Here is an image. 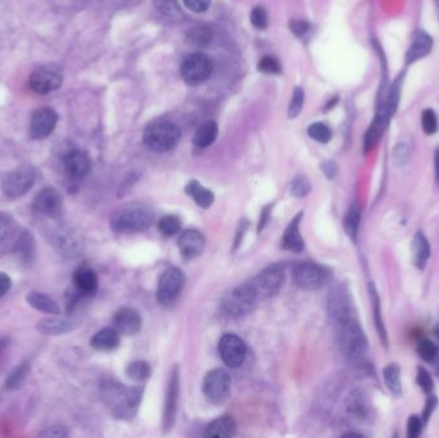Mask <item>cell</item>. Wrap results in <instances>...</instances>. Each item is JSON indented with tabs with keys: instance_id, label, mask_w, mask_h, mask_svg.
<instances>
[{
	"instance_id": "6da1fadb",
	"label": "cell",
	"mask_w": 439,
	"mask_h": 438,
	"mask_svg": "<svg viewBox=\"0 0 439 438\" xmlns=\"http://www.w3.org/2000/svg\"><path fill=\"white\" fill-rule=\"evenodd\" d=\"M402 83H403V75L398 76L396 79V81L391 85V88L386 89V94L380 100L378 111L365 135L364 148L366 153L372 151L375 145L380 142L386 128H388L393 114H396L397 107L400 103V98H401Z\"/></svg>"
},
{
	"instance_id": "7a4b0ae2",
	"label": "cell",
	"mask_w": 439,
	"mask_h": 438,
	"mask_svg": "<svg viewBox=\"0 0 439 438\" xmlns=\"http://www.w3.org/2000/svg\"><path fill=\"white\" fill-rule=\"evenodd\" d=\"M335 325L337 337L343 354L346 357H349L352 363H363L369 348V343L356 317L342 319L339 321H335Z\"/></svg>"
},
{
	"instance_id": "3957f363",
	"label": "cell",
	"mask_w": 439,
	"mask_h": 438,
	"mask_svg": "<svg viewBox=\"0 0 439 438\" xmlns=\"http://www.w3.org/2000/svg\"><path fill=\"white\" fill-rule=\"evenodd\" d=\"M154 220L153 212L144 206H128L114 213L111 227L116 233H139L151 227Z\"/></svg>"
},
{
	"instance_id": "277c9868",
	"label": "cell",
	"mask_w": 439,
	"mask_h": 438,
	"mask_svg": "<svg viewBox=\"0 0 439 438\" xmlns=\"http://www.w3.org/2000/svg\"><path fill=\"white\" fill-rule=\"evenodd\" d=\"M180 128L173 122L159 121L151 124L145 128L143 140L154 152H168L174 150L180 140Z\"/></svg>"
},
{
	"instance_id": "5b68a950",
	"label": "cell",
	"mask_w": 439,
	"mask_h": 438,
	"mask_svg": "<svg viewBox=\"0 0 439 438\" xmlns=\"http://www.w3.org/2000/svg\"><path fill=\"white\" fill-rule=\"evenodd\" d=\"M258 295L252 284H243L233 289L224 300V309L230 317L247 315L253 310Z\"/></svg>"
},
{
	"instance_id": "8992f818",
	"label": "cell",
	"mask_w": 439,
	"mask_h": 438,
	"mask_svg": "<svg viewBox=\"0 0 439 438\" xmlns=\"http://www.w3.org/2000/svg\"><path fill=\"white\" fill-rule=\"evenodd\" d=\"M231 391V378L224 369H213L207 373L203 382V392L207 400L221 405L229 399Z\"/></svg>"
},
{
	"instance_id": "52a82bcc",
	"label": "cell",
	"mask_w": 439,
	"mask_h": 438,
	"mask_svg": "<svg viewBox=\"0 0 439 438\" xmlns=\"http://www.w3.org/2000/svg\"><path fill=\"white\" fill-rule=\"evenodd\" d=\"M34 182H35L34 168L30 166H20L4 176L1 188L8 198H18L30 190Z\"/></svg>"
},
{
	"instance_id": "ba28073f",
	"label": "cell",
	"mask_w": 439,
	"mask_h": 438,
	"mask_svg": "<svg viewBox=\"0 0 439 438\" xmlns=\"http://www.w3.org/2000/svg\"><path fill=\"white\" fill-rule=\"evenodd\" d=\"M212 74V62L205 54L196 53L189 55L182 65L184 81L189 85H201Z\"/></svg>"
},
{
	"instance_id": "9c48e42d",
	"label": "cell",
	"mask_w": 439,
	"mask_h": 438,
	"mask_svg": "<svg viewBox=\"0 0 439 438\" xmlns=\"http://www.w3.org/2000/svg\"><path fill=\"white\" fill-rule=\"evenodd\" d=\"M63 81L61 68L55 65H44L36 68L30 77V88L40 95L57 91Z\"/></svg>"
},
{
	"instance_id": "30bf717a",
	"label": "cell",
	"mask_w": 439,
	"mask_h": 438,
	"mask_svg": "<svg viewBox=\"0 0 439 438\" xmlns=\"http://www.w3.org/2000/svg\"><path fill=\"white\" fill-rule=\"evenodd\" d=\"M185 286V275L179 267H170L159 279L157 298L163 306H170L177 300Z\"/></svg>"
},
{
	"instance_id": "8fae6325",
	"label": "cell",
	"mask_w": 439,
	"mask_h": 438,
	"mask_svg": "<svg viewBox=\"0 0 439 438\" xmlns=\"http://www.w3.org/2000/svg\"><path fill=\"white\" fill-rule=\"evenodd\" d=\"M293 279L298 287L306 291H315L327 281L329 272L315 263H302L295 267Z\"/></svg>"
},
{
	"instance_id": "7c38bea8",
	"label": "cell",
	"mask_w": 439,
	"mask_h": 438,
	"mask_svg": "<svg viewBox=\"0 0 439 438\" xmlns=\"http://www.w3.org/2000/svg\"><path fill=\"white\" fill-rule=\"evenodd\" d=\"M219 354L227 366L238 368L244 363L247 347L241 337L233 333H227L219 340Z\"/></svg>"
},
{
	"instance_id": "4fadbf2b",
	"label": "cell",
	"mask_w": 439,
	"mask_h": 438,
	"mask_svg": "<svg viewBox=\"0 0 439 438\" xmlns=\"http://www.w3.org/2000/svg\"><path fill=\"white\" fill-rule=\"evenodd\" d=\"M284 283V270L279 265H273L258 274L257 277L250 283L259 296L276 295Z\"/></svg>"
},
{
	"instance_id": "5bb4252c",
	"label": "cell",
	"mask_w": 439,
	"mask_h": 438,
	"mask_svg": "<svg viewBox=\"0 0 439 438\" xmlns=\"http://www.w3.org/2000/svg\"><path fill=\"white\" fill-rule=\"evenodd\" d=\"M143 387H133L129 390L114 388V392L120 397L119 404L114 408V414L121 419H129L137 414L139 402L143 396Z\"/></svg>"
},
{
	"instance_id": "9a60e30c",
	"label": "cell",
	"mask_w": 439,
	"mask_h": 438,
	"mask_svg": "<svg viewBox=\"0 0 439 438\" xmlns=\"http://www.w3.org/2000/svg\"><path fill=\"white\" fill-rule=\"evenodd\" d=\"M57 122H58V114L54 109L49 107L39 108L34 112L31 119V138L44 139L46 136L50 135L57 126Z\"/></svg>"
},
{
	"instance_id": "2e32d148",
	"label": "cell",
	"mask_w": 439,
	"mask_h": 438,
	"mask_svg": "<svg viewBox=\"0 0 439 438\" xmlns=\"http://www.w3.org/2000/svg\"><path fill=\"white\" fill-rule=\"evenodd\" d=\"M34 208L46 218H57L62 211V198L53 188L40 190L34 199Z\"/></svg>"
},
{
	"instance_id": "e0dca14e",
	"label": "cell",
	"mask_w": 439,
	"mask_h": 438,
	"mask_svg": "<svg viewBox=\"0 0 439 438\" xmlns=\"http://www.w3.org/2000/svg\"><path fill=\"white\" fill-rule=\"evenodd\" d=\"M433 49V38L425 32L424 30H417L412 40H411V46H410L406 55H405V62L407 65H412L415 62L420 61L425 58L428 54L432 52Z\"/></svg>"
},
{
	"instance_id": "ac0fdd59",
	"label": "cell",
	"mask_w": 439,
	"mask_h": 438,
	"mask_svg": "<svg viewBox=\"0 0 439 438\" xmlns=\"http://www.w3.org/2000/svg\"><path fill=\"white\" fill-rule=\"evenodd\" d=\"M205 247V237L198 230H187L180 235L179 250L185 260H193L201 256Z\"/></svg>"
},
{
	"instance_id": "d6986e66",
	"label": "cell",
	"mask_w": 439,
	"mask_h": 438,
	"mask_svg": "<svg viewBox=\"0 0 439 438\" xmlns=\"http://www.w3.org/2000/svg\"><path fill=\"white\" fill-rule=\"evenodd\" d=\"M65 168L69 178L80 180L90 173V159L85 152L79 150L69 152L65 157Z\"/></svg>"
},
{
	"instance_id": "ffe728a7",
	"label": "cell",
	"mask_w": 439,
	"mask_h": 438,
	"mask_svg": "<svg viewBox=\"0 0 439 438\" xmlns=\"http://www.w3.org/2000/svg\"><path fill=\"white\" fill-rule=\"evenodd\" d=\"M114 329L125 336H134L142 328V317L137 311L123 307L116 312L114 317Z\"/></svg>"
},
{
	"instance_id": "44dd1931",
	"label": "cell",
	"mask_w": 439,
	"mask_h": 438,
	"mask_svg": "<svg viewBox=\"0 0 439 438\" xmlns=\"http://www.w3.org/2000/svg\"><path fill=\"white\" fill-rule=\"evenodd\" d=\"M179 383H180L179 371H177V368H175L171 379H170V383H168L165 414H163V422H165L166 430H170L175 423V416H176V411H177V400H179Z\"/></svg>"
},
{
	"instance_id": "7402d4cb",
	"label": "cell",
	"mask_w": 439,
	"mask_h": 438,
	"mask_svg": "<svg viewBox=\"0 0 439 438\" xmlns=\"http://www.w3.org/2000/svg\"><path fill=\"white\" fill-rule=\"evenodd\" d=\"M74 283H75L76 289L83 296L93 295L98 289L97 274L93 269L86 266H83L76 270Z\"/></svg>"
},
{
	"instance_id": "603a6c76",
	"label": "cell",
	"mask_w": 439,
	"mask_h": 438,
	"mask_svg": "<svg viewBox=\"0 0 439 438\" xmlns=\"http://www.w3.org/2000/svg\"><path fill=\"white\" fill-rule=\"evenodd\" d=\"M303 212H299L295 219L289 223L288 227L283 237V247L292 252H302L304 248L302 235L299 233V223L302 219Z\"/></svg>"
},
{
	"instance_id": "cb8c5ba5",
	"label": "cell",
	"mask_w": 439,
	"mask_h": 438,
	"mask_svg": "<svg viewBox=\"0 0 439 438\" xmlns=\"http://www.w3.org/2000/svg\"><path fill=\"white\" fill-rule=\"evenodd\" d=\"M369 296H370L371 305H372V312H374V324L377 328L379 338L381 340L383 346L388 347V333H386V325L381 317V305H380V296L378 289L374 283H369Z\"/></svg>"
},
{
	"instance_id": "d4e9b609",
	"label": "cell",
	"mask_w": 439,
	"mask_h": 438,
	"mask_svg": "<svg viewBox=\"0 0 439 438\" xmlns=\"http://www.w3.org/2000/svg\"><path fill=\"white\" fill-rule=\"evenodd\" d=\"M431 257V244L421 232L414 237L412 241V260L419 270H424Z\"/></svg>"
},
{
	"instance_id": "484cf974",
	"label": "cell",
	"mask_w": 439,
	"mask_h": 438,
	"mask_svg": "<svg viewBox=\"0 0 439 438\" xmlns=\"http://www.w3.org/2000/svg\"><path fill=\"white\" fill-rule=\"evenodd\" d=\"M236 431V424L234 419L230 416H221L215 419L212 423L207 427L205 436L212 438H227L234 436Z\"/></svg>"
},
{
	"instance_id": "4316f807",
	"label": "cell",
	"mask_w": 439,
	"mask_h": 438,
	"mask_svg": "<svg viewBox=\"0 0 439 438\" xmlns=\"http://www.w3.org/2000/svg\"><path fill=\"white\" fill-rule=\"evenodd\" d=\"M90 345L99 351H112L120 345V336L114 328H106L94 334Z\"/></svg>"
},
{
	"instance_id": "83f0119b",
	"label": "cell",
	"mask_w": 439,
	"mask_h": 438,
	"mask_svg": "<svg viewBox=\"0 0 439 438\" xmlns=\"http://www.w3.org/2000/svg\"><path fill=\"white\" fill-rule=\"evenodd\" d=\"M383 379L388 391L396 397L402 396L401 366L397 363L388 364L383 369Z\"/></svg>"
},
{
	"instance_id": "f1b7e54d",
	"label": "cell",
	"mask_w": 439,
	"mask_h": 438,
	"mask_svg": "<svg viewBox=\"0 0 439 438\" xmlns=\"http://www.w3.org/2000/svg\"><path fill=\"white\" fill-rule=\"evenodd\" d=\"M185 193L194 199V202L202 208H210L215 201V196L210 189L205 188L197 180L191 182L185 187Z\"/></svg>"
},
{
	"instance_id": "f546056e",
	"label": "cell",
	"mask_w": 439,
	"mask_h": 438,
	"mask_svg": "<svg viewBox=\"0 0 439 438\" xmlns=\"http://www.w3.org/2000/svg\"><path fill=\"white\" fill-rule=\"evenodd\" d=\"M217 134H219L217 124L215 121H205L197 128L193 138V143L198 148H207L216 140Z\"/></svg>"
},
{
	"instance_id": "4dcf8cb0",
	"label": "cell",
	"mask_w": 439,
	"mask_h": 438,
	"mask_svg": "<svg viewBox=\"0 0 439 438\" xmlns=\"http://www.w3.org/2000/svg\"><path fill=\"white\" fill-rule=\"evenodd\" d=\"M57 248L61 252V255L67 257H74L79 255L81 251L83 243L80 238L72 232H65L63 234L57 238Z\"/></svg>"
},
{
	"instance_id": "1f68e13d",
	"label": "cell",
	"mask_w": 439,
	"mask_h": 438,
	"mask_svg": "<svg viewBox=\"0 0 439 438\" xmlns=\"http://www.w3.org/2000/svg\"><path fill=\"white\" fill-rule=\"evenodd\" d=\"M26 300H27L29 305L32 306L34 309H36V310L43 311V312H46V314H50V315L61 314V309L58 307V305L54 301L53 298H50L49 296L31 292L26 297Z\"/></svg>"
},
{
	"instance_id": "d6a6232c",
	"label": "cell",
	"mask_w": 439,
	"mask_h": 438,
	"mask_svg": "<svg viewBox=\"0 0 439 438\" xmlns=\"http://www.w3.org/2000/svg\"><path fill=\"white\" fill-rule=\"evenodd\" d=\"M360 223H361V206L355 202L351 204L347 215L344 218V223H343L346 233L353 242H356Z\"/></svg>"
},
{
	"instance_id": "836d02e7",
	"label": "cell",
	"mask_w": 439,
	"mask_h": 438,
	"mask_svg": "<svg viewBox=\"0 0 439 438\" xmlns=\"http://www.w3.org/2000/svg\"><path fill=\"white\" fill-rule=\"evenodd\" d=\"M347 410L352 416L364 419L369 414V406L366 396L361 391H353L347 400Z\"/></svg>"
},
{
	"instance_id": "e575fe53",
	"label": "cell",
	"mask_w": 439,
	"mask_h": 438,
	"mask_svg": "<svg viewBox=\"0 0 439 438\" xmlns=\"http://www.w3.org/2000/svg\"><path fill=\"white\" fill-rule=\"evenodd\" d=\"M72 325L65 319H44L38 323L39 332L44 334H62L71 331Z\"/></svg>"
},
{
	"instance_id": "d590c367",
	"label": "cell",
	"mask_w": 439,
	"mask_h": 438,
	"mask_svg": "<svg viewBox=\"0 0 439 438\" xmlns=\"http://www.w3.org/2000/svg\"><path fill=\"white\" fill-rule=\"evenodd\" d=\"M307 133H309L310 138H312L313 140H316L318 143H329L332 140V138H333L332 130L324 122L311 124L309 128H307Z\"/></svg>"
},
{
	"instance_id": "8d00e7d4",
	"label": "cell",
	"mask_w": 439,
	"mask_h": 438,
	"mask_svg": "<svg viewBox=\"0 0 439 438\" xmlns=\"http://www.w3.org/2000/svg\"><path fill=\"white\" fill-rule=\"evenodd\" d=\"M417 354L426 363H434L438 359L439 348L434 345V342L424 338L417 343Z\"/></svg>"
},
{
	"instance_id": "74e56055",
	"label": "cell",
	"mask_w": 439,
	"mask_h": 438,
	"mask_svg": "<svg viewBox=\"0 0 439 438\" xmlns=\"http://www.w3.org/2000/svg\"><path fill=\"white\" fill-rule=\"evenodd\" d=\"M188 38H189L190 44L193 46H207L212 40V32L207 27L198 26L189 31Z\"/></svg>"
},
{
	"instance_id": "f35d334b",
	"label": "cell",
	"mask_w": 439,
	"mask_h": 438,
	"mask_svg": "<svg viewBox=\"0 0 439 438\" xmlns=\"http://www.w3.org/2000/svg\"><path fill=\"white\" fill-rule=\"evenodd\" d=\"M126 373L133 380L143 382L151 376V366H149V364L145 363V361H134L128 366Z\"/></svg>"
},
{
	"instance_id": "ab89813d",
	"label": "cell",
	"mask_w": 439,
	"mask_h": 438,
	"mask_svg": "<svg viewBox=\"0 0 439 438\" xmlns=\"http://www.w3.org/2000/svg\"><path fill=\"white\" fill-rule=\"evenodd\" d=\"M158 229L162 234L171 237V235H175L180 232L182 221L175 215H168V216H165V218L159 220Z\"/></svg>"
},
{
	"instance_id": "60d3db41",
	"label": "cell",
	"mask_w": 439,
	"mask_h": 438,
	"mask_svg": "<svg viewBox=\"0 0 439 438\" xmlns=\"http://www.w3.org/2000/svg\"><path fill=\"white\" fill-rule=\"evenodd\" d=\"M421 128L426 135H434L438 131V117L432 108H425L423 111Z\"/></svg>"
},
{
	"instance_id": "b9f144b4",
	"label": "cell",
	"mask_w": 439,
	"mask_h": 438,
	"mask_svg": "<svg viewBox=\"0 0 439 438\" xmlns=\"http://www.w3.org/2000/svg\"><path fill=\"white\" fill-rule=\"evenodd\" d=\"M303 103H304V91L302 88H295L293 91V98L290 100L288 108L289 119H295L302 111Z\"/></svg>"
},
{
	"instance_id": "7bdbcfd3",
	"label": "cell",
	"mask_w": 439,
	"mask_h": 438,
	"mask_svg": "<svg viewBox=\"0 0 439 438\" xmlns=\"http://www.w3.org/2000/svg\"><path fill=\"white\" fill-rule=\"evenodd\" d=\"M258 69L261 72H265L267 75H279L281 72V62L278 61L275 57L266 55L258 62Z\"/></svg>"
},
{
	"instance_id": "ee69618b",
	"label": "cell",
	"mask_w": 439,
	"mask_h": 438,
	"mask_svg": "<svg viewBox=\"0 0 439 438\" xmlns=\"http://www.w3.org/2000/svg\"><path fill=\"white\" fill-rule=\"evenodd\" d=\"M250 22L258 30H265L269 25V15L265 8L261 6L253 8L250 12Z\"/></svg>"
},
{
	"instance_id": "f6af8a7d",
	"label": "cell",
	"mask_w": 439,
	"mask_h": 438,
	"mask_svg": "<svg viewBox=\"0 0 439 438\" xmlns=\"http://www.w3.org/2000/svg\"><path fill=\"white\" fill-rule=\"evenodd\" d=\"M417 382L423 392L426 393V394L432 393L433 387H434L432 376L423 366L417 368Z\"/></svg>"
},
{
	"instance_id": "bcb514c9",
	"label": "cell",
	"mask_w": 439,
	"mask_h": 438,
	"mask_svg": "<svg viewBox=\"0 0 439 438\" xmlns=\"http://www.w3.org/2000/svg\"><path fill=\"white\" fill-rule=\"evenodd\" d=\"M423 418L419 416H409L407 420V437L417 438L423 431Z\"/></svg>"
},
{
	"instance_id": "7dc6e473",
	"label": "cell",
	"mask_w": 439,
	"mask_h": 438,
	"mask_svg": "<svg viewBox=\"0 0 439 438\" xmlns=\"http://www.w3.org/2000/svg\"><path fill=\"white\" fill-rule=\"evenodd\" d=\"M410 154H411V151H410L409 144L400 143L394 147L393 157L397 165H401V166L406 165L409 162Z\"/></svg>"
},
{
	"instance_id": "c3c4849f",
	"label": "cell",
	"mask_w": 439,
	"mask_h": 438,
	"mask_svg": "<svg viewBox=\"0 0 439 438\" xmlns=\"http://www.w3.org/2000/svg\"><path fill=\"white\" fill-rule=\"evenodd\" d=\"M154 3L163 15H175L180 12L176 0H154Z\"/></svg>"
},
{
	"instance_id": "681fc988",
	"label": "cell",
	"mask_w": 439,
	"mask_h": 438,
	"mask_svg": "<svg viewBox=\"0 0 439 438\" xmlns=\"http://www.w3.org/2000/svg\"><path fill=\"white\" fill-rule=\"evenodd\" d=\"M311 190V185L309 180L303 176L297 178L293 184H292V193L297 197H303L309 194Z\"/></svg>"
},
{
	"instance_id": "f907efd6",
	"label": "cell",
	"mask_w": 439,
	"mask_h": 438,
	"mask_svg": "<svg viewBox=\"0 0 439 438\" xmlns=\"http://www.w3.org/2000/svg\"><path fill=\"white\" fill-rule=\"evenodd\" d=\"M182 3L194 13H203L211 6V0H182Z\"/></svg>"
},
{
	"instance_id": "816d5d0a",
	"label": "cell",
	"mask_w": 439,
	"mask_h": 438,
	"mask_svg": "<svg viewBox=\"0 0 439 438\" xmlns=\"http://www.w3.org/2000/svg\"><path fill=\"white\" fill-rule=\"evenodd\" d=\"M290 30L293 31L295 36L304 38L307 34H310L311 25L306 21H292L290 22Z\"/></svg>"
},
{
	"instance_id": "f5cc1de1",
	"label": "cell",
	"mask_w": 439,
	"mask_h": 438,
	"mask_svg": "<svg viewBox=\"0 0 439 438\" xmlns=\"http://www.w3.org/2000/svg\"><path fill=\"white\" fill-rule=\"evenodd\" d=\"M26 373H27V366H26V365L20 366V368L9 377V379H8V385H9L11 388L20 387L21 383H22L23 379L26 377Z\"/></svg>"
},
{
	"instance_id": "db71d44e",
	"label": "cell",
	"mask_w": 439,
	"mask_h": 438,
	"mask_svg": "<svg viewBox=\"0 0 439 438\" xmlns=\"http://www.w3.org/2000/svg\"><path fill=\"white\" fill-rule=\"evenodd\" d=\"M437 405H438V399H437V396L431 394V396L428 397V400H426L424 411H423V416H421L424 423H426V422L431 419V416H433V413H434V410L437 408Z\"/></svg>"
},
{
	"instance_id": "11a10c76",
	"label": "cell",
	"mask_w": 439,
	"mask_h": 438,
	"mask_svg": "<svg viewBox=\"0 0 439 438\" xmlns=\"http://www.w3.org/2000/svg\"><path fill=\"white\" fill-rule=\"evenodd\" d=\"M11 225H12L11 216L4 212H0V243L6 239V237L11 230Z\"/></svg>"
},
{
	"instance_id": "9f6ffc18",
	"label": "cell",
	"mask_w": 439,
	"mask_h": 438,
	"mask_svg": "<svg viewBox=\"0 0 439 438\" xmlns=\"http://www.w3.org/2000/svg\"><path fill=\"white\" fill-rule=\"evenodd\" d=\"M11 286H12L11 278L8 277L7 274L0 272V298L3 296L7 295L8 291L11 289Z\"/></svg>"
},
{
	"instance_id": "6f0895ef",
	"label": "cell",
	"mask_w": 439,
	"mask_h": 438,
	"mask_svg": "<svg viewBox=\"0 0 439 438\" xmlns=\"http://www.w3.org/2000/svg\"><path fill=\"white\" fill-rule=\"evenodd\" d=\"M323 170H324V173H325L326 176H327L329 179H333L334 176L337 175V171H338L337 165H335L334 162H325V164L323 165Z\"/></svg>"
},
{
	"instance_id": "680465c9",
	"label": "cell",
	"mask_w": 439,
	"mask_h": 438,
	"mask_svg": "<svg viewBox=\"0 0 439 438\" xmlns=\"http://www.w3.org/2000/svg\"><path fill=\"white\" fill-rule=\"evenodd\" d=\"M434 170H435V182L439 187V147L434 152Z\"/></svg>"
},
{
	"instance_id": "91938a15",
	"label": "cell",
	"mask_w": 439,
	"mask_h": 438,
	"mask_svg": "<svg viewBox=\"0 0 439 438\" xmlns=\"http://www.w3.org/2000/svg\"><path fill=\"white\" fill-rule=\"evenodd\" d=\"M434 6H435V9H437V15H438L439 18V0H434Z\"/></svg>"
}]
</instances>
